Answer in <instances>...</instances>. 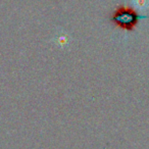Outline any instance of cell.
I'll list each match as a JSON object with an SVG mask.
<instances>
[{
	"mask_svg": "<svg viewBox=\"0 0 149 149\" xmlns=\"http://www.w3.org/2000/svg\"><path fill=\"white\" fill-rule=\"evenodd\" d=\"M147 17H148L139 15L134 7L128 5H118L112 13L111 22L116 27L124 31L133 32L138 26L139 22Z\"/></svg>",
	"mask_w": 149,
	"mask_h": 149,
	"instance_id": "obj_1",
	"label": "cell"
},
{
	"mask_svg": "<svg viewBox=\"0 0 149 149\" xmlns=\"http://www.w3.org/2000/svg\"><path fill=\"white\" fill-rule=\"evenodd\" d=\"M133 3L138 8L143 9V10H145L149 6V0H133Z\"/></svg>",
	"mask_w": 149,
	"mask_h": 149,
	"instance_id": "obj_2",
	"label": "cell"
}]
</instances>
